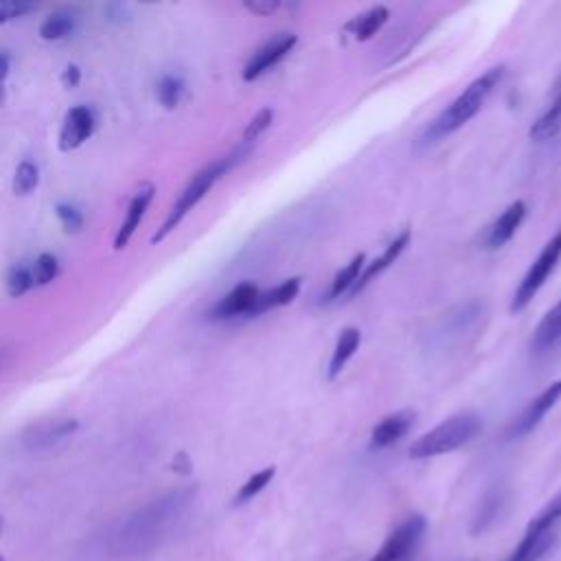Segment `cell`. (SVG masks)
I'll list each match as a JSON object with an SVG mask.
<instances>
[{"label":"cell","mask_w":561,"mask_h":561,"mask_svg":"<svg viewBox=\"0 0 561 561\" xmlns=\"http://www.w3.org/2000/svg\"><path fill=\"white\" fill-rule=\"evenodd\" d=\"M193 498H196V489H174L169 494L152 500L150 505L136 511L132 518L125 520L119 531L112 535L110 551L114 555H143L152 551L160 544V540L174 529V524L180 520V515L185 513Z\"/></svg>","instance_id":"6da1fadb"},{"label":"cell","mask_w":561,"mask_h":561,"mask_svg":"<svg viewBox=\"0 0 561 561\" xmlns=\"http://www.w3.org/2000/svg\"><path fill=\"white\" fill-rule=\"evenodd\" d=\"M502 77H505V66H494L489 68L487 73L476 77L474 82L469 84L463 93L430 123V128L426 130V141L428 143L439 141L443 136L461 130L465 123L472 121L480 112V108L485 106L489 95L494 93V88L500 84Z\"/></svg>","instance_id":"7a4b0ae2"},{"label":"cell","mask_w":561,"mask_h":561,"mask_svg":"<svg viewBox=\"0 0 561 561\" xmlns=\"http://www.w3.org/2000/svg\"><path fill=\"white\" fill-rule=\"evenodd\" d=\"M248 154H250L248 147L239 145L235 152H231V154L224 156V158H217V160H213L211 165H206L204 169H200L198 174L189 180V185L185 187V191L180 193V198L176 200V204L171 206L167 220L163 222V226H160V231L152 237V244L165 242V239L180 226V222L185 220V217L204 200V196L211 191V187L215 185V182L220 180L228 169L235 167L237 163H242V160Z\"/></svg>","instance_id":"3957f363"},{"label":"cell","mask_w":561,"mask_h":561,"mask_svg":"<svg viewBox=\"0 0 561 561\" xmlns=\"http://www.w3.org/2000/svg\"><path fill=\"white\" fill-rule=\"evenodd\" d=\"M480 430H483V421L474 412H461L439 423L437 428L430 430L419 437L410 445V456L417 461L434 459V456L450 454L454 450L463 448L469 441H474Z\"/></svg>","instance_id":"277c9868"},{"label":"cell","mask_w":561,"mask_h":561,"mask_svg":"<svg viewBox=\"0 0 561 561\" xmlns=\"http://www.w3.org/2000/svg\"><path fill=\"white\" fill-rule=\"evenodd\" d=\"M561 524V491L535 515L524 531L520 544L513 548L507 561H542L559 542Z\"/></svg>","instance_id":"5b68a950"},{"label":"cell","mask_w":561,"mask_h":561,"mask_svg":"<svg viewBox=\"0 0 561 561\" xmlns=\"http://www.w3.org/2000/svg\"><path fill=\"white\" fill-rule=\"evenodd\" d=\"M559 257H561V233H557L551 242L542 248L540 257L533 261L529 272L524 274L522 283L518 285V290H515V294H513L511 312H522V309L535 299V294L544 288L546 279L551 277V272L555 270Z\"/></svg>","instance_id":"8992f818"},{"label":"cell","mask_w":561,"mask_h":561,"mask_svg":"<svg viewBox=\"0 0 561 561\" xmlns=\"http://www.w3.org/2000/svg\"><path fill=\"white\" fill-rule=\"evenodd\" d=\"M426 529L428 524L423 515H410V518H406L391 535L386 537V542L382 544L380 551H377V555L369 561H410Z\"/></svg>","instance_id":"52a82bcc"},{"label":"cell","mask_w":561,"mask_h":561,"mask_svg":"<svg viewBox=\"0 0 561 561\" xmlns=\"http://www.w3.org/2000/svg\"><path fill=\"white\" fill-rule=\"evenodd\" d=\"M296 47V36L292 33H279L272 40H268L263 47H259L253 57H250L248 64L244 66V82H255L263 73H268L270 68L277 66L285 55L292 53V49Z\"/></svg>","instance_id":"ba28073f"},{"label":"cell","mask_w":561,"mask_h":561,"mask_svg":"<svg viewBox=\"0 0 561 561\" xmlns=\"http://www.w3.org/2000/svg\"><path fill=\"white\" fill-rule=\"evenodd\" d=\"M97 128V119L93 108L75 106L66 112L62 130H60V150L73 152L79 150Z\"/></svg>","instance_id":"9c48e42d"},{"label":"cell","mask_w":561,"mask_h":561,"mask_svg":"<svg viewBox=\"0 0 561 561\" xmlns=\"http://www.w3.org/2000/svg\"><path fill=\"white\" fill-rule=\"evenodd\" d=\"M259 294H261V290L255 283H250V281L239 283L237 288H233L224 296V299H220V303H215L209 316H211V320H231V318H239V316H253V309L259 301Z\"/></svg>","instance_id":"30bf717a"},{"label":"cell","mask_w":561,"mask_h":561,"mask_svg":"<svg viewBox=\"0 0 561 561\" xmlns=\"http://www.w3.org/2000/svg\"><path fill=\"white\" fill-rule=\"evenodd\" d=\"M77 428H79V423L75 419L44 421V423H38V426L29 428V432L25 434V439L22 441H25L27 450H31V452L51 450L53 445L71 439L77 432Z\"/></svg>","instance_id":"8fae6325"},{"label":"cell","mask_w":561,"mask_h":561,"mask_svg":"<svg viewBox=\"0 0 561 561\" xmlns=\"http://www.w3.org/2000/svg\"><path fill=\"white\" fill-rule=\"evenodd\" d=\"M559 399H561V380L553 382L540 397L533 399V402L526 406L522 415L513 421L511 437L520 439V437H526L531 430H535L537 426H540V421L546 417V412L551 410Z\"/></svg>","instance_id":"7c38bea8"},{"label":"cell","mask_w":561,"mask_h":561,"mask_svg":"<svg viewBox=\"0 0 561 561\" xmlns=\"http://www.w3.org/2000/svg\"><path fill=\"white\" fill-rule=\"evenodd\" d=\"M154 185H143L139 191L134 193V198L128 206V213H125V220L119 228V233L117 237H114V250H125L128 248V244L132 242V237L136 233V228L141 226L143 222V217L147 213V209H150V204L154 200Z\"/></svg>","instance_id":"4fadbf2b"},{"label":"cell","mask_w":561,"mask_h":561,"mask_svg":"<svg viewBox=\"0 0 561 561\" xmlns=\"http://www.w3.org/2000/svg\"><path fill=\"white\" fill-rule=\"evenodd\" d=\"M412 423H415V415L408 410L395 412V415H388L382 419L371 432V448L373 450H384L391 448L397 441H402L406 434L410 432Z\"/></svg>","instance_id":"5bb4252c"},{"label":"cell","mask_w":561,"mask_h":561,"mask_svg":"<svg viewBox=\"0 0 561 561\" xmlns=\"http://www.w3.org/2000/svg\"><path fill=\"white\" fill-rule=\"evenodd\" d=\"M408 244H410V231L406 228V231L399 233V235L393 239V242L384 248V253H382L380 257L373 259L371 263H366L364 270H362V274H360L358 283L353 285L351 294H358V292H362V290L366 288V285H369L375 277H380V274H382L384 270L391 268L393 263L399 259V255L404 253Z\"/></svg>","instance_id":"9a60e30c"},{"label":"cell","mask_w":561,"mask_h":561,"mask_svg":"<svg viewBox=\"0 0 561 561\" xmlns=\"http://www.w3.org/2000/svg\"><path fill=\"white\" fill-rule=\"evenodd\" d=\"M524 217H526V204L522 200L509 204L505 213H502L498 220L491 224L489 233H487V242H485L487 248L498 250V248L505 246L507 242H511L513 235L518 233V228L522 226Z\"/></svg>","instance_id":"2e32d148"},{"label":"cell","mask_w":561,"mask_h":561,"mask_svg":"<svg viewBox=\"0 0 561 561\" xmlns=\"http://www.w3.org/2000/svg\"><path fill=\"white\" fill-rule=\"evenodd\" d=\"M299 290H301V279L292 277V279L281 281L279 285H274L272 290L261 292L259 301L253 309V316L266 314V312H270V309H277V307H283V305H290L296 299Z\"/></svg>","instance_id":"e0dca14e"},{"label":"cell","mask_w":561,"mask_h":561,"mask_svg":"<svg viewBox=\"0 0 561 561\" xmlns=\"http://www.w3.org/2000/svg\"><path fill=\"white\" fill-rule=\"evenodd\" d=\"M561 342V301L548 309L542 323L537 325L533 334V351L535 353H546Z\"/></svg>","instance_id":"ac0fdd59"},{"label":"cell","mask_w":561,"mask_h":561,"mask_svg":"<svg viewBox=\"0 0 561 561\" xmlns=\"http://www.w3.org/2000/svg\"><path fill=\"white\" fill-rule=\"evenodd\" d=\"M362 342V334L360 329L356 327H347L340 331L338 342H336V349L331 353V362H329V380H336V377L345 371L347 362L353 358V353L358 351Z\"/></svg>","instance_id":"d6986e66"},{"label":"cell","mask_w":561,"mask_h":561,"mask_svg":"<svg viewBox=\"0 0 561 561\" xmlns=\"http://www.w3.org/2000/svg\"><path fill=\"white\" fill-rule=\"evenodd\" d=\"M388 18H391V11H388V7L377 5V7H371L369 11H364V14L353 18L347 25V31L360 42L371 40L375 33L386 25Z\"/></svg>","instance_id":"ffe728a7"},{"label":"cell","mask_w":561,"mask_h":561,"mask_svg":"<svg viewBox=\"0 0 561 561\" xmlns=\"http://www.w3.org/2000/svg\"><path fill=\"white\" fill-rule=\"evenodd\" d=\"M561 130V84L555 93V99L548 110L542 114L540 119L533 123L531 128V139L533 141H548Z\"/></svg>","instance_id":"44dd1931"},{"label":"cell","mask_w":561,"mask_h":561,"mask_svg":"<svg viewBox=\"0 0 561 561\" xmlns=\"http://www.w3.org/2000/svg\"><path fill=\"white\" fill-rule=\"evenodd\" d=\"M502 507H505V491H502V489L489 491V494L483 500V505H480V509L476 513V518H474V529H472L474 535L485 533L489 526L500 518Z\"/></svg>","instance_id":"7402d4cb"},{"label":"cell","mask_w":561,"mask_h":561,"mask_svg":"<svg viewBox=\"0 0 561 561\" xmlns=\"http://www.w3.org/2000/svg\"><path fill=\"white\" fill-rule=\"evenodd\" d=\"M364 270V255H356L353 257L345 268H342L334 281H331V288H329V294H327V299L329 301H334V299H340L342 294H347L353 290V285L358 283L360 279V274Z\"/></svg>","instance_id":"603a6c76"},{"label":"cell","mask_w":561,"mask_h":561,"mask_svg":"<svg viewBox=\"0 0 561 561\" xmlns=\"http://www.w3.org/2000/svg\"><path fill=\"white\" fill-rule=\"evenodd\" d=\"M274 474H277V469H274V467H266V469H261V472L250 476V478L246 480V483H244L242 487H239L233 505H235V507H242V505H246V502L257 498V496L261 494V491L272 483Z\"/></svg>","instance_id":"cb8c5ba5"},{"label":"cell","mask_w":561,"mask_h":561,"mask_svg":"<svg viewBox=\"0 0 561 561\" xmlns=\"http://www.w3.org/2000/svg\"><path fill=\"white\" fill-rule=\"evenodd\" d=\"M75 31V18L71 14H53L40 25V38L47 42H60Z\"/></svg>","instance_id":"d4e9b609"},{"label":"cell","mask_w":561,"mask_h":561,"mask_svg":"<svg viewBox=\"0 0 561 561\" xmlns=\"http://www.w3.org/2000/svg\"><path fill=\"white\" fill-rule=\"evenodd\" d=\"M185 95V82L176 75H165L156 86V99L165 110H176Z\"/></svg>","instance_id":"484cf974"},{"label":"cell","mask_w":561,"mask_h":561,"mask_svg":"<svg viewBox=\"0 0 561 561\" xmlns=\"http://www.w3.org/2000/svg\"><path fill=\"white\" fill-rule=\"evenodd\" d=\"M40 185V169L36 163L31 160H22V163L16 167L14 174V193L16 196H29L31 191H36Z\"/></svg>","instance_id":"4316f807"},{"label":"cell","mask_w":561,"mask_h":561,"mask_svg":"<svg viewBox=\"0 0 561 561\" xmlns=\"http://www.w3.org/2000/svg\"><path fill=\"white\" fill-rule=\"evenodd\" d=\"M272 121H274V110L272 108H261L253 117V121L246 125L244 136H242V145L253 150V145L261 139V134L270 130Z\"/></svg>","instance_id":"83f0119b"},{"label":"cell","mask_w":561,"mask_h":561,"mask_svg":"<svg viewBox=\"0 0 561 561\" xmlns=\"http://www.w3.org/2000/svg\"><path fill=\"white\" fill-rule=\"evenodd\" d=\"M31 274H33V281H36V285H49L57 279V274H60V261L49 253H42L36 259V263H33Z\"/></svg>","instance_id":"f1b7e54d"},{"label":"cell","mask_w":561,"mask_h":561,"mask_svg":"<svg viewBox=\"0 0 561 561\" xmlns=\"http://www.w3.org/2000/svg\"><path fill=\"white\" fill-rule=\"evenodd\" d=\"M36 281H33V274L29 268L25 266H14L7 274V292L9 296H14V299H20V296H25Z\"/></svg>","instance_id":"f546056e"},{"label":"cell","mask_w":561,"mask_h":561,"mask_svg":"<svg viewBox=\"0 0 561 561\" xmlns=\"http://www.w3.org/2000/svg\"><path fill=\"white\" fill-rule=\"evenodd\" d=\"M55 215H57V220H60L64 233H68V235H75V233H79L84 228V215L71 202H60V204H57L55 206Z\"/></svg>","instance_id":"4dcf8cb0"},{"label":"cell","mask_w":561,"mask_h":561,"mask_svg":"<svg viewBox=\"0 0 561 561\" xmlns=\"http://www.w3.org/2000/svg\"><path fill=\"white\" fill-rule=\"evenodd\" d=\"M33 11V5L27 3H7V0H0V25L11 22L16 18H22L25 14Z\"/></svg>","instance_id":"1f68e13d"},{"label":"cell","mask_w":561,"mask_h":561,"mask_svg":"<svg viewBox=\"0 0 561 561\" xmlns=\"http://www.w3.org/2000/svg\"><path fill=\"white\" fill-rule=\"evenodd\" d=\"M246 9L257 16H272L281 9V3L279 0H255V3H246Z\"/></svg>","instance_id":"d6a6232c"},{"label":"cell","mask_w":561,"mask_h":561,"mask_svg":"<svg viewBox=\"0 0 561 561\" xmlns=\"http://www.w3.org/2000/svg\"><path fill=\"white\" fill-rule=\"evenodd\" d=\"M79 82H82V71H79V66H75V64L66 66L64 73H62V86L64 88H77Z\"/></svg>","instance_id":"836d02e7"},{"label":"cell","mask_w":561,"mask_h":561,"mask_svg":"<svg viewBox=\"0 0 561 561\" xmlns=\"http://www.w3.org/2000/svg\"><path fill=\"white\" fill-rule=\"evenodd\" d=\"M174 469L178 474H189L191 472V461L187 454H178L174 459Z\"/></svg>","instance_id":"e575fe53"},{"label":"cell","mask_w":561,"mask_h":561,"mask_svg":"<svg viewBox=\"0 0 561 561\" xmlns=\"http://www.w3.org/2000/svg\"><path fill=\"white\" fill-rule=\"evenodd\" d=\"M7 75H9V57L5 53H0V86H3Z\"/></svg>","instance_id":"d590c367"},{"label":"cell","mask_w":561,"mask_h":561,"mask_svg":"<svg viewBox=\"0 0 561 561\" xmlns=\"http://www.w3.org/2000/svg\"><path fill=\"white\" fill-rule=\"evenodd\" d=\"M3 103H5V88L0 86V106H3Z\"/></svg>","instance_id":"8d00e7d4"},{"label":"cell","mask_w":561,"mask_h":561,"mask_svg":"<svg viewBox=\"0 0 561 561\" xmlns=\"http://www.w3.org/2000/svg\"><path fill=\"white\" fill-rule=\"evenodd\" d=\"M3 531H5V520L0 518V537H3Z\"/></svg>","instance_id":"74e56055"},{"label":"cell","mask_w":561,"mask_h":561,"mask_svg":"<svg viewBox=\"0 0 561 561\" xmlns=\"http://www.w3.org/2000/svg\"><path fill=\"white\" fill-rule=\"evenodd\" d=\"M0 561H5V557H3V555H0Z\"/></svg>","instance_id":"f35d334b"}]
</instances>
